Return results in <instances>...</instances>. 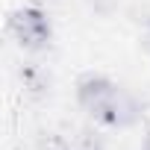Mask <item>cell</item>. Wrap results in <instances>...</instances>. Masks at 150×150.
Instances as JSON below:
<instances>
[{"mask_svg":"<svg viewBox=\"0 0 150 150\" xmlns=\"http://www.w3.org/2000/svg\"><path fill=\"white\" fill-rule=\"evenodd\" d=\"M9 35L18 41V47L30 50V53H38L50 44L53 38V24L47 18L44 9L38 6H21L9 15Z\"/></svg>","mask_w":150,"mask_h":150,"instance_id":"cell-1","label":"cell"},{"mask_svg":"<svg viewBox=\"0 0 150 150\" xmlns=\"http://www.w3.org/2000/svg\"><path fill=\"white\" fill-rule=\"evenodd\" d=\"M141 115H144V112H141V103H138L132 94L121 91V88L91 112L94 124H97V127H106V129H127V127L138 124Z\"/></svg>","mask_w":150,"mask_h":150,"instance_id":"cell-2","label":"cell"},{"mask_svg":"<svg viewBox=\"0 0 150 150\" xmlns=\"http://www.w3.org/2000/svg\"><path fill=\"white\" fill-rule=\"evenodd\" d=\"M115 91H118V86L106 77V74H100V71H86V74H80L77 86H74V94H77L80 109H86L88 115H91L103 100H109Z\"/></svg>","mask_w":150,"mask_h":150,"instance_id":"cell-3","label":"cell"},{"mask_svg":"<svg viewBox=\"0 0 150 150\" xmlns=\"http://www.w3.org/2000/svg\"><path fill=\"white\" fill-rule=\"evenodd\" d=\"M18 77H21V86H24L27 97H33V100H44V97L50 94V74H47L41 65L27 62V65L18 71Z\"/></svg>","mask_w":150,"mask_h":150,"instance_id":"cell-4","label":"cell"},{"mask_svg":"<svg viewBox=\"0 0 150 150\" xmlns=\"http://www.w3.org/2000/svg\"><path fill=\"white\" fill-rule=\"evenodd\" d=\"M71 138H74V150H106V135L97 127H77Z\"/></svg>","mask_w":150,"mask_h":150,"instance_id":"cell-5","label":"cell"},{"mask_svg":"<svg viewBox=\"0 0 150 150\" xmlns=\"http://www.w3.org/2000/svg\"><path fill=\"white\" fill-rule=\"evenodd\" d=\"M38 150H74V138L62 129H41L35 138Z\"/></svg>","mask_w":150,"mask_h":150,"instance_id":"cell-6","label":"cell"},{"mask_svg":"<svg viewBox=\"0 0 150 150\" xmlns=\"http://www.w3.org/2000/svg\"><path fill=\"white\" fill-rule=\"evenodd\" d=\"M86 3L91 6L94 15H109V12L115 9V0H86Z\"/></svg>","mask_w":150,"mask_h":150,"instance_id":"cell-7","label":"cell"},{"mask_svg":"<svg viewBox=\"0 0 150 150\" xmlns=\"http://www.w3.org/2000/svg\"><path fill=\"white\" fill-rule=\"evenodd\" d=\"M141 150H150V132L144 135V144H141Z\"/></svg>","mask_w":150,"mask_h":150,"instance_id":"cell-8","label":"cell"},{"mask_svg":"<svg viewBox=\"0 0 150 150\" xmlns=\"http://www.w3.org/2000/svg\"><path fill=\"white\" fill-rule=\"evenodd\" d=\"M147 47H150V18H147Z\"/></svg>","mask_w":150,"mask_h":150,"instance_id":"cell-9","label":"cell"}]
</instances>
